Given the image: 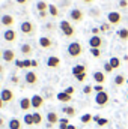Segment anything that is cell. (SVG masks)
Instances as JSON below:
<instances>
[{"instance_id": "obj_27", "label": "cell", "mask_w": 128, "mask_h": 129, "mask_svg": "<svg viewBox=\"0 0 128 129\" xmlns=\"http://www.w3.org/2000/svg\"><path fill=\"white\" fill-rule=\"evenodd\" d=\"M118 36H119L121 41L127 42L128 41V29H119V30H118Z\"/></svg>"}, {"instance_id": "obj_32", "label": "cell", "mask_w": 128, "mask_h": 129, "mask_svg": "<svg viewBox=\"0 0 128 129\" xmlns=\"http://www.w3.org/2000/svg\"><path fill=\"white\" fill-rule=\"evenodd\" d=\"M113 71H115V69L112 68L110 62H105V63H104V72H105V74H112Z\"/></svg>"}, {"instance_id": "obj_10", "label": "cell", "mask_w": 128, "mask_h": 129, "mask_svg": "<svg viewBox=\"0 0 128 129\" xmlns=\"http://www.w3.org/2000/svg\"><path fill=\"white\" fill-rule=\"evenodd\" d=\"M30 101H32V108H35V110H38V108H41L44 105V98L41 95H33L30 98Z\"/></svg>"}, {"instance_id": "obj_56", "label": "cell", "mask_w": 128, "mask_h": 129, "mask_svg": "<svg viewBox=\"0 0 128 129\" xmlns=\"http://www.w3.org/2000/svg\"><path fill=\"white\" fill-rule=\"evenodd\" d=\"M2 125H3V119H0V126H2Z\"/></svg>"}, {"instance_id": "obj_20", "label": "cell", "mask_w": 128, "mask_h": 129, "mask_svg": "<svg viewBox=\"0 0 128 129\" xmlns=\"http://www.w3.org/2000/svg\"><path fill=\"white\" fill-rule=\"evenodd\" d=\"M113 83H115V86H116V87H122V86H125V84H127V78H125L122 74H118V75L115 77Z\"/></svg>"}, {"instance_id": "obj_15", "label": "cell", "mask_w": 128, "mask_h": 129, "mask_svg": "<svg viewBox=\"0 0 128 129\" xmlns=\"http://www.w3.org/2000/svg\"><path fill=\"white\" fill-rule=\"evenodd\" d=\"M92 77H94V80H95L96 84H104V83H105V72H101V71H95Z\"/></svg>"}, {"instance_id": "obj_6", "label": "cell", "mask_w": 128, "mask_h": 129, "mask_svg": "<svg viewBox=\"0 0 128 129\" xmlns=\"http://www.w3.org/2000/svg\"><path fill=\"white\" fill-rule=\"evenodd\" d=\"M102 45H104V41L99 35H92L91 36V39H89V47L91 48H99L101 50Z\"/></svg>"}, {"instance_id": "obj_7", "label": "cell", "mask_w": 128, "mask_h": 129, "mask_svg": "<svg viewBox=\"0 0 128 129\" xmlns=\"http://www.w3.org/2000/svg\"><path fill=\"white\" fill-rule=\"evenodd\" d=\"M0 99L6 104V102H11L14 99V92L11 89H2L0 90Z\"/></svg>"}, {"instance_id": "obj_43", "label": "cell", "mask_w": 128, "mask_h": 129, "mask_svg": "<svg viewBox=\"0 0 128 129\" xmlns=\"http://www.w3.org/2000/svg\"><path fill=\"white\" fill-rule=\"evenodd\" d=\"M23 63H24V68H32V60H29V59L23 60Z\"/></svg>"}, {"instance_id": "obj_11", "label": "cell", "mask_w": 128, "mask_h": 129, "mask_svg": "<svg viewBox=\"0 0 128 129\" xmlns=\"http://www.w3.org/2000/svg\"><path fill=\"white\" fill-rule=\"evenodd\" d=\"M2 60H5L6 63L15 62V53H14L12 50H5L3 54H2Z\"/></svg>"}, {"instance_id": "obj_5", "label": "cell", "mask_w": 128, "mask_h": 129, "mask_svg": "<svg viewBox=\"0 0 128 129\" xmlns=\"http://www.w3.org/2000/svg\"><path fill=\"white\" fill-rule=\"evenodd\" d=\"M69 18H71V21H74V23H80V21H83L84 14H83L81 9L74 8V9H71V12H69Z\"/></svg>"}, {"instance_id": "obj_57", "label": "cell", "mask_w": 128, "mask_h": 129, "mask_svg": "<svg viewBox=\"0 0 128 129\" xmlns=\"http://www.w3.org/2000/svg\"><path fill=\"white\" fill-rule=\"evenodd\" d=\"M2 54H3V51H0V59H2Z\"/></svg>"}, {"instance_id": "obj_53", "label": "cell", "mask_w": 128, "mask_h": 129, "mask_svg": "<svg viewBox=\"0 0 128 129\" xmlns=\"http://www.w3.org/2000/svg\"><path fill=\"white\" fill-rule=\"evenodd\" d=\"M3 105H5V102H3V101H2V99H0V110H2V108H3Z\"/></svg>"}, {"instance_id": "obj_13", "label": "cell", "mask_w": 128, "mask_h": 129, "mask_svg": "<svg viewBox=\"0 0 128 129\" xmlns=\"http://www.w3.org/2000/svg\"><path fill=\"white\" fill-rule=\"evenodd\" d=\"M45 119H47V122H48L50 125H57V123H59V120H60V117H59V116H57V113H54V111L47 113Z\"/></svg>"}, {"instance_id": "obj_34", "label": "cell", "mask_w": 128, "mask_h": 129, "mask_svg": "<svg viewBox=\"0 0 128 129\" xmlns=\"http://www.w3.org/2000/svg\"><path fill=\"white\" fill-rule=\"evenodd\" d=\"M91 54L98 59V57H101V50L99 48H91Z\"/></svg>"}, {"instance_id": "obj_8", "label": "cell", "mask_w": 128, "mask_h": 129, "mask_svg": "<svg viewBox=\"0 0 128 129\" xmlns=\"http://www.w3.org/2000/svg\"><path fill=\"white\" fill-rule=\"evenodd\" d=\"M24 80H26V83H27L29 86H35V84L38 83V75H36V72L29 71V72H26V75H24Z\"/></svg>"}, {"instance_id": "obj_52", "label": "cell", "mask_w": 128, "mask_h": 129, "mask_svg": "<svg viewBox=\"0 0 128 129\" xmlns=\"http://www.w3.org/2000/svg\"><path fill=\"white\" fill-rule=\"evenodd\" d=\"M81 2H84V3H94L95 0H81Z\"/></svg>"}, {"instance_id": "obj_45", "label": "cell", "mask_w": 128, "mask_h": 129, "mask_svg": "<svg viewBox=\"0 0 128 129\" xmlns=\"http://www.w3.org/2000/svg\"><path fill=\"white\" fill-rule=\"evenodd\" d=\"M91 15H94V17H96V15H98V17H99V11H98V9H94V11H91Z\"/></svg>"}, {"instance_id": "obj_28", "label": "cell", "mask_w": 128, "mask_h": 129, "mask_svg": "<svg viewBox=\"0 0 128 129\" xmlns=\"http://www.w3.org/2000/svg\"><path fill=\"white\" fill-rule=\"evenodd\" d=\"M92 120H94V116L89 114V113H88V114H83V116L80 117V122H81L83 125H88V123H91Z\"/></svg>"}, {"instance_id": "obj_38", "label": "cell", "mask_w": 128, "mask_h": 129, "mask_svg": "<svg viewBox=\"0 0 128 129\" xmlns=\"http://www.w3.org/2000/svg\"><path fill=\"white\" fill-rule=\"evenodd\" d=\"M94 90H95L96 93L104 92V86H102V84H96V86H94Z\"/></svg>"}, {"instance_id": "obj_59", "label": "cell", "mask_w": 128, "mask_h": 129, "mask_svg": "<svg viewBox=\"0 0 128 129\" xmlns=\"http://www.w3.org/2000/svg\"><path fill=\"white\" fill-rule=\"evenodd\" d=\"M127 99H128V93H127Z\"/></svg>"}, {"instance_id": "obj_17", "label": "cell", "mask_w": 128, "mask_h": 129, "mask_svg": "<svg viewBox=\"0 0 128 129\" xmlns=\"http://www.w3.org/2000/svg\"><path fill=\"white\" fill-rule=\"evenodd\" d=\"M59 64H60V59L57 57V56H50L48 59H47V66L48 68H59Z\"/></svg>"}, {"instance_id": "obj_9", "label": "cell", "mask_w": 128, "mask_h": 129, "mask_svg": "<svg viewBox=\"0 0 128 129\" xmlns=\"http://www.w3.org/2000/svg\"><path fill=\"white\" fill-rule=\"evenodd\" d=\"M0 23H2V26H5V27H12V26H14V17L9 15V14H5V15L0 17Z\"/></svg>"}, {"instance_id": "obj_49", "label": "cell", "mask_w": 128, "mask_h": 129, "mask_svg": "<svg viewBox=\"0 0 128 129\" xmlns=\"http://www.w3.org/2000/svg\"><path fill=\"white\" fill-rule=\"evenodd\" d=\"M38 66V60H32V68H36Z\"/></svg>"}, {"instance_id": "obj_19", "label": "cell", "mask_w": 128, "mask_h": 129, "mask_svg": "<svg viewBox=\"0 0 128 129\" xmlns=\"http://www.w3.org/2000/svg\"><path fill=\"white\" fill-rule=\"evenodd\" d=\"M20 108H21L23 111L30 110V108H32V101H30V98H21V99H20Z\"/></svg>"}, {"instance_id": "obj_26", "label": "cell", "mask_w": 128, "mask_h": 129, "mask_svg": "<svg viewBox=\"0 0 128 129\" xmlns=\"http://www.w3.org/2000/svg\"><path fill=\"white\" fill-rule=\"evenodd\" d=\"M23 122H24V125H27V126H32V125H35V123H33V114H30V113H26V114H24V117H23Z\"/></svg>"}, {"instance_id": "obj_42", "label": "cell", "mask_w": 128, "mask_h": 129, "mask_svg": "<svg viewBox=\"0 0 128 129\" xmlns=\"http://www.w3.org/2000/svg\"><path fill=\"white\" fill-rule=\"evenodd\" d=\"M59 123H63V125H71V123H69V117H62V119L59 120Z\"/></svg>"}, {"instance_id": "obj_1", "label": "cell", "mask_w": 128, "mask_h": 129, "mask_svg": "<svg viewBox=\"0 0 128 129\" xmlns=\"http://www.w3.org/2000/svg\"><path fill=\"white\" fill-rule=\"evenodd\" d=\"M59 29H60V32L63 33L66 38H72V36L75 35V29L72 27V24H71L68 20H62V21L59 23Z\"/></svg>"}, {"instance_id": "obj_47", "label": "cell", "mask_w": 128, "mask_h": 129, "mask_svg": "<svg viewBox=\"0 0 128 129\" xmlns=\"http://www.w3.org/2000/svg\"><path fill=\"white\" fill-rule=\"evenodd\" d=\"M47 14H48V11H47V12H39V17H41V18H45Z\"/></svg>"}, {"instance_id": "obj_16", "label": "cell", "mask_w": 128, "mask_h": 129, "mask_svg": "<svg viewBox=\"0 0 128 129\" xmlns=\"http://www.w3.org/2000/svg\"><path fill=\"white\" fill-rule=\"evenodd\" d=\"M8 128H9V129H21V128H23V123H21V120H20V119L12 117V119L8 122Z\"/></svg>"}, {"instance_id": "obj_4", "label": "cell", "mask_w": 128, "mask_h": 129, "mask_svg": "<svg viewBox=\"0 0 128 129\" xmlns=\"http://www.w3.org/2000/svg\"><path fill=\"white\" fill-rule=\"evenodd\" d=\"M107 21H109L112 26H119V24L122 23V15H121V12H116V11L109 12V14H107Z\"/></svg>"}, {"instance_id": "obj_55", "label": "cell", "mask_w": 128, "mask_h": 129, "mask_svg": "<svg viewBox=\"0 0 128 129\" xmlns=\"http://www.w3.org/2000/svg\"><path fill=\"white\" fill-rule=\"evenodd\" d=\"M0 74H3V66L0 64Z\"/></svg>"}, {"instance_id": "obj_3", "label": "cell", "mask_w": 128, "mask_h": 129, "mask_svg": "<svg viewBox=\"0 0 128 129\" xmlns=\"http://www.w3.org/2000/svg\"><path fill=\"white\" fill-rule=\"evenodd\" d=\"M110 102V96H109V93L104 90V92H99V93H96L95 96V104L98 107H107V104Z\"/></svg>"}, {"instance_id": "obj_14", "label": "cell", "mask_w": 128, "mask_h": 129, "mask_svg": "<svg viewBox=\"0 0 128 129\" xmlns=\"http://www.w3.org/2000/svg\"><path fill=\"white\" fill-rule=\"evenodd\" d=\"M3 39L8 41V42H14V41L17 39V33L14 32L12 29H6V30L3 32Z\"/></svg>"}, {"instance_id": "obj_37", "label": "cell", "mask_w": 128, "mask_h": 129, "mask_svg": "<svg viewBox=\"0 0 128 129\" xmlns=\"http://www.w3.org/2000/svg\"><path fill=\"white\" fill-rule=\"evenodd\" d=\"M75 80H77L78 83H83V81L86 80V72H84V74H80V75H77V77H75Z\"/></svg>"}, {"instance_id": "obj_51", "label": "cell", "mask_w": 128, "mask_h": 129, "mask_svg": "<svg viewBox=\"0 0 128 129\" xmlns=\"http://www.w3.org/2000/svg\"><path fill=\"white\" fill-rule=\"evenodd\" d=\"M99 119H101V117H99V116H94V122H98V120H99Z\"/></svg>"}, {"instance_id": "obj_44", "label": "cell", "mask_w": 128, "mask_h": 129, "mask_svg": "<svg viewBox=\"0 0 128 129\" xmlns=\"http://www.w3.org/2000/svg\"><path fill=\"white\" fill-rule=\"evenodd\" d=\"M99 33H101V29L99 27H94L92 29V35H99Z\"/></svg>"}, {"instance_id": "obj_21", "label": "cell", "mask_w": 128, "mask_h": 129, "mask_svg": "<svg viewBox=\"0 0 128 129\" xmlns=\"http://www.w3.org/2000/svg\"><path fill=\"white\" fill-rule=\"evenodd\" d=\"M56 98H57L59 102H63V104H68V102L72 101V96L68 95V93H65V92H59V93L56 95Z\"/></svg>"}, {"instance_id": "obj_23", "label": "cell", "mask_w": 128, "mask_h": 129, "mask_svg": "<svg viewBox=\"0 0 128 129\" xmlns=\"http://www.w3.org/2000/svg\"><path fill=\"white\" fill-rule=\"evenodd\" d=\"M86 72V66L84 64H75L74 68H72V75L74 77H77V75H80V74H84Z\"/></svg>"}, {"instance_id": "obj_22", "label": "cell", "mask_w": 128, "mask_h": 129, "mask_svg": "<svg viewBox=\"0 0 128 129\" xmlns=\"http://www.w3.org/2000/svg\"><path fill=\"white\" fill-rule=\"evenodd\" d=\"M62 113H63L66 117H69V119H71V117H74V116H75V113H77V111H75V108H74V107L66 105V107L62 108Z\"/></svg>"}, {"instance_id": "obj_48", "label": "cell", "mask_w": 128, "mask_h": 129, "mask_svg": "<svg viewBox=\"0 0 128 129\" xmlns=\"http://www.w3.org/2000/svg\"><path fill=\"white\" fill-rule=\"evenodd\" d=\"M15 2H17V3H18V5H24V3H26V2H27V0H15Z\"/></svg>"}, {"instance_id": "obj_50", "label": "cell", "mask_w": 128, "mask_h": 129, "mask_svg": "<svg viewBox=\"0 0 128 129\" xmlns=\"http://www.w3.org/2000/svg\"><path fill=\"white\" fill-rule=\"evenodd\" d=\"M12 83H15V84H17V83H18V78H17V77H12Z\"/></svg>"}, {"instance_id": "obj_46", "label": "cell", "mask_w": 128, "mask_h": 129, "mask_svg": "<svg viewBox=\"0 0 128 129\" xmlns=\"http://www.w3.org/2000/svg\"><path fill=\"white\" fill-rule=\"evenodd\" d=\"M69 125H63V123H59V129H68Z\"/></svg>"}, {"instance_id": "obj_2", "label": "cell", "mask_w": 128, "mask_h": 129, "mask_svg": "<svg viewBox=\"0 0 128 129\" xmlns=\"http://www.w3.org/2000/svg\"><path fill=\"white\" fill-rule=\"evenodd\" d=\"M68 54H69L71 57H80V56L83 54V47H81V44L77 42V41L71 42V44L68 45Z\"/></svg>"}, {"instance_id": "obj_35", "label": "cell", "mask_w": 128, "mask_h": 129, "mask_svg": "<svg viewBox=\"0 0 128 129\" xmlns=\"http://www.w3.org/2000/svg\"><path fill=\"white\" fill-rule=\"evenodd\" d=\"M110 26H112L110 23H104V24L99 26V29H101V32H109L110 30Z\"/></svg>"}, {"instance_id": "obj_25", "label": "cell", "mask_w": 128, "mask_h": 129, "mask_svg": "<svg viewBox=\"0 0 128 129\" xmlns=\"http://www.w3.org/2000/svg\"><path fill=\"white\" fill-rule=\"evenodd\" d=\"M20 51H21L24 56H29V54H32V45H30V44H23V45L20 47Z\"/></svg>"}, {"instance_id": "obj_39", "label": "cell", "mask_w": 128, "mask_h": 129, "mask_svg": "<svg viewBox=\"0 0 128 129\" xmlns=\"http://www.w3.org/2000/svg\"><path fill=\"white\" fill-rule=\"evenodd\" d=\"M14 63H15V66H17L18 69H24V63H23V60H20V59H18V60H15Z\"/></svg>"}, {"instance_id": "obj_31", "label": "cell", "mask_w": 128, "mask_h": 129, "mask_svg": "<svg viewBox=\"0 0 128 129\" xmlns=\"http://www.w3.org/2000/svg\"><path fill=\"white\" fill-rule=\"evenodd\" d=\"M109 62H110V64H112L113 69H119V66H121V59H119V57H112Z\"/></svg>"}, {"instance_id": "obj_40", "label": "cell", "mask_w": 128, "mask_h": 129, "mask_svg": "<svg viewBox=\"0 0 128 129\" xmlns=\"http://www.w3.org/2000/svg\"><path fill=\"white\" fill-rule=\"evenodd\" d=\"M63 92H65V93H68V95H71V96H72V95H74V92H75V89L69 86V87H66V89H65Z\"/></svg>"}, {"instance_id": "obj_41", "label": "cell", "mask_w": 128, "mask_h": 129, "mask_svg": "<svg viewBox=\"0 0 128 129\" xmlns=\"http://www.w3.org/2000/svg\"><path fill=\"white\" fill-rule=\"evenodd\" d=\"M119 8H122V9L128 8V0H119Z\"/></svg>"}, {"instance_id": "obj_29", "label": "cell", "mask_w": 128, "mask_h": 129, "mask_svg": "<svg viewBox=\"0 0 128 129\" xmlns=\"http://www.w3.org/2000/svg\"><path fill=\"white\" fill-rule=\"evenodd\" d=\"M48 14H50L51 17H57V15H59L57 6H56V5H48Z\"/></svg>"}, {"instance_id": "obj_54", "label": "cell", "mask_w": 128, "mask_h": 129, "mask_svg": "<svg viewBox=\"0 0 128 129\" xmlns=\"http://www.w3.org/2000/svg\"><path fill=\"white\" fill-rule=\"evenodd\" d=\"M68 129H77V126H74V125H69V126H68Z\"/></svg>"}, {"instance_id": "obj_18", "label": "cell", "mask_w": 128, "mask_h": 129, "mask_svg": "<svg viewBox=\"0 0 128 129\" xmlns=\"http://www.w3.org/2000/svg\"><path fill=\"white\" fill-rule=\"evenodd\" d=\"M39 45H41V48H51V45H53V41L48 38V36H41L39 38Z\"/></svg>"}, {"instance_id": "obj_58", "label": "cell", "mask_w": 128, "mask_h": 129, "mask_svg": "<svg viewBox=\"0 0 128 129\" xmlns=\"http://www.w3.org/2000/svg\"><path fill=\"white\" fill-rule=\"evenodd\" d=\"M127 86H128V78H127Z\"/></svg>"}, {"instance_id": "obj_36", "label": "cell", "mask_w": 128, "mask_h": 129, "mask_svg": "<svg viewBox=\"0 0 128 129\" xmlns=\"http://www.w3.org/2000/svg\"><path fill=\"white\" fill-rule=\"evenodd\" d=\"M92 90H94L92 86H84V87H83V93H84V95H91Z\"/></svg>"}, {"instance_id": "obj_30", "label": "cell", "mask_w": 128, "mask_h": 129, "mask_svg": "<svg viewBox=\"0 0 128 129\" xmlns=\"http://www.w3.org/2000/svg\"><path fill=\"white\" fill-rule=\"evenodd\" d=\"M32 114H33V123H35V125H41V123H42V114L38 113V111H35Z\"/></svg>"}, {"instance_id": "obj_12", "label": "cell", "mask_w": 128, "mask_h": 129, "mask_svg": "<svg viewBox=\"0 0 128 129\" xmlns=\"http://www.w3.org/2000/svg\"><path fill=\"white\" fill-rule=\"evenodd\" d=\"M20 32L24 33V35H30L33 32V24L30 21H23L20 24Z\"/></svg>"}, {"instance_id": "obj_24", "label": "cell", "mask_w": 128, "mask_h": 129, "mask_svg": "<svg viewBox=\"0 0 128 129\" xmlns=\"http://www.w3.org/2000/svg\"><path fill=\"white\" fill-rule=\"evenodd\" d=\"M36 9H38V12H47L48 11V3H45L44 0H39L36 3Z\"/></svg>"}, {"instance_id": "obj_33", "label": "cell", "mask_w": 128, "mask_h": 129, "mask_svg": "<svg viewBox=\"0 0 128 129\" xmlns=\"http://www.w3.org/2000/svg\"><path fill=\"white\" fill-rule=\"evenodd\" d=\"M96 125H98V126H101V128H102V126H107V125H109V119H105V117H101V119L96 122Z\"/></svg>"}]
</instances>
